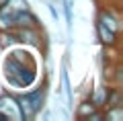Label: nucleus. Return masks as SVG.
Here are the masks:
<instances>
[{"label": "nucleus", "mask_w": 123, "mask_h": 121, "mask_svg": "<svg viewBox=\"0 0 123 121\" xmlns=\"http://www.w3.org/2000/svg\"><path fill=\"white\" fill-rule=\"evenodd\" d=\"M4 78L14 88H29L37 82V60L27 49H12L4 57Z\"/></svg>", "instance_id": "obj_1"}, {"label": "nucleus", "mask_w": 123, "mask_h": 121, "mask_svg": "<svg viewBox=\"0 0 123 121\" xmlns=\"http://www.w3.org/2000/svg\"><path fill=\"white\" fill-rule=\"evenodd\" d=\"M62 84L66 88V99H68V107L72 109V86H70V78H68V60L64 57V64H62Z\"/></svg>", "instance_id": "obj_7"}, {"label": "nucleus", "mask_w": 123, "mask_h": 121, "mask_svg": "<svg viewBox=\"0 0 123 121\" xmlns=\"http://www.w3.org/2000/svg\"><path fill=\"white\" fill-rule=\"evenodd\" d=\"M14 33H17V43L29 45V47H35V49L43 47L41 27H18V29H14Z\"/></svg>", "instance_id": "obj_3"}, {"label": "nucleus", "mask_w": 123, "mask_h": 121, "mask_svg": "<svg viewBox=\"0 0 123 121\" xmlns=\"http://www.w3.org/2000/svg\"><path fill=\"white\" fill-rule=\"evenodd\" d=\"M18 27H41V21L31 8H25L14 13V29H18Z\"/></svg>", "instance_id": "obj_5"}, {"label": "nucleus", "mask_w": 123, "mask_h": 121, "mask_svg": "<svg viewBox=\"0 0 123 121\" xmlns=\"http://www.w3.org/2000/svg\"><path fill=\"white\" fill-rule=\"evenodd\" d=\"M0 111L8 119H21V107H18V96L12 92H2L0 95Z\"/></svg>", "instance_id": "obj_4"}, {"label": "nucleus", "mask_w": 123, "mask_h": 121, "mask_svg": "<svg viewBox=\"0 0 123 121\" xmlns=\"http://www.w3.org/2000/svg\"><path fill=\"white\" fill-rule=\"evenodd\" d=\"M18 96V107H21V121L35 119L41 111L45 109V99H47V80L39 82L35 88L25 90Z\"/></svg>", "instance_id": "obj_2"}, {"label": "nucleus", "mask_w": 123, "mask_h": 121, "mask_svg": "<svg viewBox=\"0 0 123 121\" xmlns=\"http://www.w3.org/2000/svg\"><path fill=\"white\" fill-rule=\"evenodd\" d=\"M103 115H105V121H121L123 119V105L103 109Z\"/></svg>", "instance_id": "obj_8"}, {"label": "nucleus", "mask_w": 123, "mask_h": 121, "mask_svg": "<svg viewBox=\"0 0 123 121\" xmlns=\"http://www.w3.org/2000/svg\"><path fill=\"white\" fill-rule=\"evenodd\" d=\"M94 111H97V105L90 101V96H86V99L80 101V105L76 107V113H74V115H76V119L84 121L88 115H90V113H94Z\"/></svg>", "instance_id": "obj_6"}, {"label": "nucleus", "mask_w": 123, "mask_h": 121, "mask_svg": "<svg viewBox=\"0 0 123 121\" xmlns=\"http://www.w3.org/2000/svg\"><path fill=\"white\" fill-rule=\"evenodd\" d=\"M113 2H115V4H119V0H113Z\"/></svg>", "instance_id": "obj_13"}, {"label": "nucleus", "mask_w": 123, "mask_h": 121, "mask_svg": "<svg viewBox=\"0 0 123 121\" xmlns=\"http://www.w3.org/2000/svg\"><path fill=\"white\" fill-rule=\"evenodd\" d=\"M64 13H66V25H72V4L70 0H64Z\"/></svg>", "instance_id": "obj_10"}, {"label": "nucleus", "mask_w": 123, "mask_h": 121, "mask_svg": "<svg viewBox=\"0 0 123 121\" xmlns=\"http://www.w3.org/2000/svg\"><path fill=\"white\" fill-rule=\"evenodd\" d=\"M6 2H8V0H0V6H4V4H6Z\"/></svg>", "instance_id": "obj_12"}, {"label": "nucleus", "mask_w": 123, "mask_h": 121, "mask_svg": "<svg viewBox=\"0 0 123 121\" xmlns=\"http://www.w3.org/2000/svg\"><path fill=\"white\" fill-rule=\"evenodd\" d=\"M107 90L109 86H98L94 95H90V101L97 105V109H105V99H107Z\"/></svg>", "instance_id": "obj_9"}, {"label": "nucleus", "mask_w": 123, "mask_h": 121, "mask_svg": "<svg viewBox=\"0 0 123 121\" xmlns=\"http://www.w3.org/2000/svg\"><path fill=\"white\" fill-rule=\"evenodd\" d=\"M47 8H49V13H51V17H53V19L57 21V19H60V13H57L55 4H51V2H49V4H47Z\"/></svg>", "instance_id": "obj_11"}]
</instances>
